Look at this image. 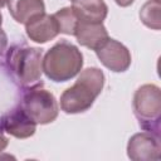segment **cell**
<instances>
[{"label":"cell","mask_w":161,"mask_h":161,"mask_svg":"<svg viewBox=\"0 0 161 161\" xmlns=\"http://www.w3.org/2000/svg\"><path fill=\"white\" fill-rule=\"evenodd\" d=\"M104 86V74L96 67L79 72L75 83L67 88L60 96V108L68 114L88 111Z\"/></svg>","instance_id":"obj_1"},{"label":"cell","mask_w":161,"mask_h":161,"mask_svg":"<svg viewBox=\"0 0 161 161\" xmlns=\"http://www.w3.org/2000/svg\"><path fill=\"white\" fill-rule=\"evenodd\" d=\"M42 49L25 44L13 45L6 54V67L13 80L21 88L31 89L42 84Z\"/></svg>","instance_id":"obj_2"},{"label":"cell","mask_w":161,"mask_h":161,"mask_svg":"<svg viewBox=\"0 0 161 161\" xmlns=\"http://www.w3.org/2000/svg\"><path fill=\"white\" fill-rule=\"evenodd\" d=\"M83 67V55L72 43L62 40L54 44L42 60L44 74L53 82H67L79 74Z\"/></svg>","instance_id":"obj_3"},{"label":"cell","mask_w":161,"mask_h":161,"mask_svg":"<svg viewBox=\"0 0 161 161\" xmlns=\"http://www.w3.org/2000/svg\"><path fill=\"white\" fill-rule=\"evenodd\" d=\"M133 113L145 131L158 135L161 118V91L155 84H143L133 94Z\"/></svg>","instance_id":"obj_4"},{"label":"cell","mask_w":161,"mask_h":161,"mask_svg":"<svg viewBox=\"0 0 161 161\" xmlns=\"http://www.w3.org/2000/svg\"><path fill=\"white\" fill-rule=\"evenodd\" d=\"M23 97L21 107L36 125H48L58 117L59 107L55 97L44 88L28 89Z\"/></svg>","instance_id":"obj_5"},{"label":"cell","mask_w":161,"mask_h":161,"mask_svg":"<svg viewBox=\"0 0 161 161\" xmlns=\"http://www.w3.org/2000/svg\"><path fill=\"white\" fill-rule=\"evenodd\" d=\"M127 156L133 161H157L161 158L158 135L143 131L135 133L127 143Z\"/></svg>","instance_id":"obj_6"},{"label":"cell","mask_w":161,"mask_h":161,"mask_svg":"<svg viewBox=\"0 0 161 161\" xmlns=\"http://www.w3.org/2000/svg\"><path fill=\"white\" fill-rule=\"evenodd\" d=\"M96 54L99 62L114 73L126 72L131 65V53L130 50L118 40L108 38L99 48H97Z\"/></svg>","instance_id":"obj_7"},{"label":"cell","mask_w":161,"mask_h":161,"mask_svg":"<svg viewBox=\"0 0 161 161\" xmlns=\"http://www.w3.org/2000/svg\"><path fill=\"white\" fill-rule=\"evenodd\" d=\"M3 131L15 138H28L35 133L36 123L26 114L21 106L8 112L0 119Z\"/></svg>","instance_id":"obj_8"},{"label":"cell","mask_w":161,"mask_h":161,"mask_svg":"<svg viewBox=\"0 0 161 161\" xmlns=\"http://www.w3.org/2000/svg\"><path fill=\"white\" fill-rule=\"evenodd\" d=\"M25 31L30 40L44 44L59 34L58 24L53 15L40 14L25 24Z\"/></svg>","instance_id":"obj_9"},{"label":"cell","mask_w":161,"mask_h":161,"mask_svg":"<svg viewBox=\"0 0 161 161\" xmlns=\"http://www.w3.org/2000/svg\"><path fill=\"white\" fill-rule=\"evenodd\" d=\"M74 36L80 45L92 50L99 48L109 38L103 23H87L80 20L77 24Z\"/></svg>","instance_id":"obj_10"},{"label":"cell","mask_w":161,"mask_h":161,"mask_svg":"<svg viewBox=\"0 0 161 161\" xmlns=\"http://www.w3.org/2000/svg\"><path fill=\"white\" fill-rule=\"evenodd\" d=\"M78 20L87 23H103L108 6L103 0H73L70 6Z\"/></svg>","instance_id":"obj_11"},{"label":"cell","mask_w":161,"mask_h":161,"mask_svg":"<svg viewBox=\"0 0 161 161\" xmlns=\"http://www.w3.org/2000/svg\"><path fill=\"white\" fill-rule=\"evenodd\" d=\"M6 5L13 19L24 25L33 18L45 13L43 0H8Z\"/></svg>","instance_id":"obj_12"},{"label":"cell","mask_w":161,"mask_h":161,"mask_svg":"<svg viewBox=\"0 0 161 161\" xmlns=\"http://www.w3.org/2000/svg\"><path fill=\"white\" fill-rule=\"evenodd\" d=\"M160 10H161V3L160 0H148L146 1L142 8L140 9V19L141 21L153 30H160Z\"/></svg>","instance_id":"obj_13"},{"label":"cell","mask_w":161,"mask_h":161,"mask_svg":"<svg viewBox=\"0 0 161 161\" xmlns=\"http://www.w3.org/2000/svg\"><path fill=\"white\" fill-rule=\"evenodd\" d=\"M53 16L58 24L59 33L67 34V35H74V31H75V28H77V24L79 20L70 6L62 8L60 10L54 13Z\"/></svg>","instance_id":"obj_14"},{"label":"cell","mask_w":161,"mask_h":161,"mask_svg":"<svg viewBox=\"0 0 161 161\" xmlns=\"http://www.w3.org/2000/svg\"><path fill=\"white\" fill-rule=\"evenodd\" d=\"M6 47H8V36H6V33L0 26V54L4 53Z\"/></svg>","instance_id":"obj_15"},{"label":"cell","mask_w":161,"mask_h":161,"mask_svg":"<svg viewBox=\"0 0 161 161\" xmlns=\"http://www.w3.org/2000/svg\"><path fill=\"white\" fill-rule=\"evenodd\" d=\"M8 143H9V140L4 136V133H3V128H1V126H0V152H3V151L6 148Z\"/></svg>","instance_id":"obj_16"},{"label":"cell","mask_w":161,"mask_h":161,"mask_svg":"<svg viewBox=\"0 0 161 161\" xmlns=\"http://www.w3.org/2000/svg\"><path fill=\"white\" fill-rule=\"evenodd\" d=\"M117 5L122 6V8H126V6H130L135 0H114Z\"/></svg>","instance_id":"obj_17"},{"label":"cell","mask_w":161,"mask_h":161,"mask_svg":"<svg viewBox=\"0 0 161 161\" xmlns=\"http://www.w3.org/2000/svg\"><path fill=\"white\" fill-rule=\"evenodd\" d=\"M8 4V0H0V8H3V6H5Z\"/></svg>","instance_id":"obj_18"},{"label":"cell","mask_w":161,"mask_h":161,"mask_svg":"<svg viewBox=\"0 0 161 161\" xmlns=\"http://www.w3.org/2000/svg\"><path fill=\"white\" fill-rule=\"evenodd\" d=\"M1 24H3V15H1V11H0V26H1Z\"/></svg>","instance_id":"obj_19"},{"label":"cell","mask_w":161,"mask_h":161,"mask_svg":"<svg viewBox=\"0 0 161 161\" xmlns=\"http://www.w3.org/2000/svg\"><path fill=\"white\" fill-rule=\"evenodd\" d=\"M72 1H73V0H72Z\"/></svg>","instance_id":"obj_20"}]
</instances>
